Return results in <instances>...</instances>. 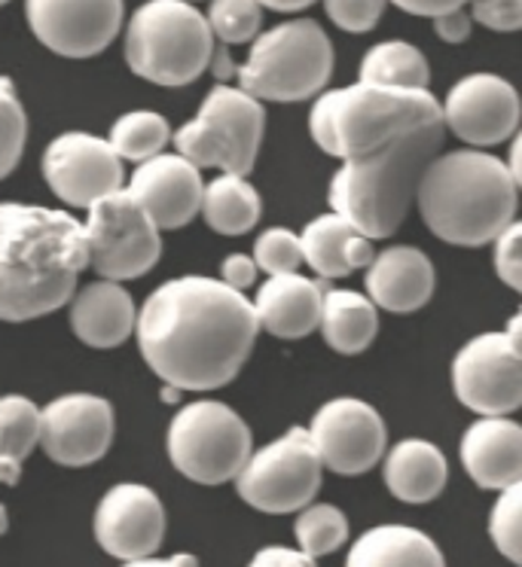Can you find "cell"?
Returning a JSON list of instances; mask_svg holds the SVG:
<instances>
[{
    "label": "cell",
    "instance_id": "cell-40",
    "mask_svg": "<svg viewBox=\"0 0 522 567\" xmlns=\"http://www.w3.org/2000/svg\"><path fill=\"white\" fill-rule=\"evenodd\" d=\"M248 567H315V558L290 546H263L260 553L250 558Z\"/></svg>",
    "mask_w": 522,
    "mask_h": 567
},
{
    "label": "cell",
    "instance_id": "cell-44",
    "mask_svg": "<svg viewBox=\"0 0 522 567\" xmlns=\"http://www.w3.org/2000/svg\"><path fill=\"white\" fill-rule=\"evenodd\" d=\"M263 10H275V13H299V10H306L311 7L315 0H257Z\"/></svg>",
    "mask_w": 522,
    "mask_h": 567
},
{
    "label": "cell",
    "instance_id": "cell-47",
    "mask_svg": "<svg viewBox=\"0 0 522 567\" xmlns=\"http://www.w3.org/2000/svg\"><path fill=\"white\" fill-rule=\"evenodd\" d=\"M7 528H10V516H7V509H3V504H0V537L7 534Z\"/></svg>",
    "mask_w": 522,
    "mask_h": 567
},
{
    "label": "cell",
    "instance_id": "cell-1",
    "mask_svg": "<svg viewBox=\"0 0 522 567\" xmlns=\"http://www.w3.org/2000/svg\"><path fill=\"white\" fill-rule=\"evenodd\" d=\"M311 141L339 159L330 208L370 241L398 233L447 125L428 89L355 83L321 92L309 113Z\"/></svg>",
    "mask_w": 522,
    "mask_h": 567
},
{
    "label": "cell",
    "instance_id": "cell-7",
    "mask_svg": "<svg viewBox=\"0 0 522 567\" xmlns=\"http://www.w3.org/2000/svg\"><path fill=\"white\" fill-rule=\"evenodd\" d=\"M266 111L257 99L238 86H214L202 101L196 120L172 135L177 156L190 159L196 168H217L221 174L248 177L257 165Z\"/></svg>",
    "mask_w": 522,
    "mask_h": 567
},
{
    "label": "cell",
    "instance_id": "cell-28",
    "mask_svg": "<svg viewBox=\"0 0 522 567\" xmlns=\"http://www.w3.org/2000/svg\"><path fill=\"white\" fill-rule=\"evenodd\" d=\"M40 409L22 394L0 396V485H16L38 449Z\"/></svg>",
    "mask_w": 522,
    "mask_h": 567
},
{
    "label": "cell",
    "instance_id": "cell-24",
    "mask_svg": "<svg viewBox=\"0 0 522 567\" xmlns=\"http://www.w3.org/2000/svg\"><path fill=\"white\" fill-rule=\"evenodd\" d=\"M346 567H447V558L424 530L376 525L351 543Z\"/></svg>",
    "mask_w": 522,
    "mask_h": 567
},
{
    "label": "cell",
    "instance_id": "cell-4",
    "mask_svg": "<svg viewBox=\"0 0 522 567\" xmlns=\"http://www.w3.org/2000/svg\"><path fill=\"white\" fill-rule=\"evenodd\" d=\"M520 184L508 162L483 150L437 153L416 186L424 226L449 245L480 247L516 220Z\"/></svg>",
    "mask_w": 522,
    "mask_h": 567
},
{
    "label": "cell",
    "instance_id": "cell-33",
    "mask_svg": "<svg viewBox=\"0 0 522 567\" xmlns=\"http://www.w3.org/2000/svg\"><path fill=\"white\" fill-rule=\"evenodd\" d=\"M28 116L22 101L16 95L13 80L0 76V181L10 177L22 153H25Z\"/></svg>",
    "mask_w": 522,
    "mask_h": 567
},
{
    "label": "cell",
    "instance_id": "cell-17",
    "mask_svg": "<svg viewBox=\"0 0 522 567\" xmlns=\"http://www.w3.org/2000/svg\"><path fill=\"white\" fill-rule=\"evenodd\" d=\"M92 528L99 546L111 558L137 561L156 555L165 537V509L160 494L137 482L113 485L99 501Z\"/></svg>",
    "mask_w": 522,
    "mask_h": 567
},
{
    "label": "cell",
    "instance_id": "cell-42",
    "mask_svg": "<svg viewBox=\"0 0 522 567\" xmlns=\"http://www.w3.org/2000/svg\"><path fill=\"white\" fill-rule=\"evenodd\" d=\"M388 3L400 7L403 13L428 16V19L452 13V10H464V7H468V0H388Z\"/></svg>",
    "mask_w": 522,
    "mask_h": 567
},
{
    "label": "cell",
    "instance_id": "cell-23",
    "mask_svg": "<svg viewBox=\"0 0 522 567\" xmlns=\"http://www.w3.org/2000/svg\"><path fill=\"white\" fill-rule=\"evenodd\" d=\"M299 245L303 262H309L318 278H346L373 259V241L334 210L315 217L299 235Z\"/></svg>",
    "mask_w": 522,
    "mask_h": 567
},
{
    "label": "cell",
    "instance_id": "cell-19",
    "mask_svg": "<svg viewBox=\"0 0 522 567\" xmlns=\"http://www.w3.org/2000/svg\"><path fill=\"white\" fill-rule=\"evenodd\" d=\"M434 262L419 247L410 245L373 254L364 275L367 299L376 309H386L391 315H412L424 309L428 299L434 297Z\"/></svg>",
    "mask_w": 522,
    "mask_h": 567
},
{
    "label": "cell",
    "instance_id": "cell-34",
    "mask_svg": "<svg viewBox=\"0 0 522 567\" xmlns=\"http://www.w3.org/2000/svg\"><path fill=\"white\" fill-rule=\"evenodd\" d=\"M489 537L510 565H522V482L498 492L489 513Z\"/></svg>",
    "mask_w": 522,
    "mask_h": 567
},
{
    "label": "cell",
    "instance_id": "cell-43",
    "mask_svg": "<svg viewBox=\"0 0 522 567\" xmlns=\"http://www.w3.org/2000/svg\"><path fill=\"white\" fill-rule=\"evenodd\" d=\"M120 567H199V561L187 553H177L172 558H156V555H150V558H137V561H123Z\"/></svg>",
    "mask_w": 522,
    "mask_h": 567
},
{
    "label": "cell",
    "instance_id": "cell-11",
    "mask_svg": "<svg viewBox=\"0 0 522 567\" xmlns=\"http://www.w3.org/2000/svg\"><path fill=\"white\" fill-rule=\"evenodd\" d=\"M522 318L516 315L508 330L473 336L452 360V388L461 406L489 415H510L522 406Z\"/></svg>",
    "mask_w": 522,
    "mask_h": 567
},
{
    "label": "cell",
    "instance_id": "cell-32",
    "mask_svg": "<svg viewBox=\"0 0 522 567\" xmlns=\"http://www.w3.org/2000/svg\"><path fill=\"white\" fill-rule=\"evenodd\" d=\"M205 22L221 43L238 47L260 34L263 7L257 0H212Z\"/></svg>",
    "mask_w": 522,
    "mask_h": 567
},
{
    "label": "cell",
    "instance_id": "cell-21",
    "mask_svg": "<svg viewBox=\"0 0 522 567\" xmlns=\"http://www.w3.org/2000/svg\"><path fill=\"white\" fill-rule=\"evenodd\" d=\"M321 299V281H311L306 275L294 271V275H275L269 281H263L250 306H254L260 330L278 339H306L318 330Z\"/></svg>",
    "mask_w": 522,
    "mask_h": 567
},
{
    "label": "cell",
    "instance_id": "cell-15",
    "mask_svg": "<svg viewBox=\"0 0 522 567\" xmlns=\"http://www.w3.org/2000/svg\"><path fill=\"white\" fill-rule=\"evenodd\" d=\"M116 415L99 394H62L40 409L38 445L62 467H89L111 452Z\"/></svg>",
    "mask_w": 522,
    "mask_h": 567
},
{
    "label": "cell",
    "instance_id": "cell-39",
    "mask_svg": "<svg viewBox=\"0 0 522 567\" xmlns=\"http://www.w3.org/2000/svg\"><path fill=\"white\" fill-rule=\"evenodd\" d=\"M257 266H254V259L248 254H233V257L224 259V266H221V281L229 287V290H236V293H245L248 287H254L257 281Z\"/></svg>",
    "mask_w": 522,
    "mask_h": 567
},
{
    "label": "cell",
    "instance_id": "cell-20",
    "mask_svg": "<svg viewBox=\"0 0 522 567\" xmlns=\"http://www.w3.org/2000/svg\"><path fill=\"white\" fill-rule=\"evenodd\" d=\"M461 464L480 488L504 492L522 482V427L510 415L473 421L461 436Z\"/></svg>",
    "mask_w": 522,
    "mask_h": 567
},
{
    "label": "cell",
    "instance_id": "cell-10",
    "mask_svg": "<svg viewBox=\"0 0 522 567\" xmlns=\"http://www.w3.org/2000/svg\"><path fill=\"white\" fill-rule=\"evenodd\" d=\"M86 210V257L101 281H135L160 262L162 229L125 189L99 198Z\"/></svg>",
    "mask_w": 522,
    "mask_h": 567
},
{
    "label": "cell",
    "instance_id": "cell-16",
    "mask_svg": "<svg viewBox=\"0 0 522 567\" xmlns=\"http://www.w3.org/2000/svg\"><path fill=\"white\" fill-rule=\"evenodd\" d=\"M440 111L449 132L473 150L504 144L520 128V95L498 74L461 76Z\"/></svg>",
    "mask_w": 522,
    "mask_h": 567
},
{
    "label": "cell",
    "instance_id": "cell-12",
    "mask_svg": "<svg viewBox=\"0 0 522 567\" xmlns=\"http://www.w3.org/2000/svg\"><path fill=\"white\" fill-rule=\"evenodd\" d=\"M324 470L336 476H361L386 455L388 431L382 415L358 396L327 400L306 427Z\"/></svg>",
    "mask_w": 522,
    "mask_h": 567
},
{
    "label": "cell",
    "instance_id": "cell-37",
    "mask_svg": "<svg viewBox=\"0 0 522 567\" xmlns=\"http://www.w3.org/2000/svg\"><path fill=\"white\" fill-rule=\"evenodd\" d=\"M495 271L501 281L508 284L510 290H522V223L513 220L504 229V233L498 235L495 241Z\"/></svg>",
    "mask_w": 522,
    "mask_h": 567
},
{
    "label": "cell",
    "instance_id": "cell-8",
    "mask_svg": "<svg viewBox=\"0 0 522 567\" xmlns=\"http://www.w3.org/2000/svg\"><path fill=\"white\" fill-rule=\"evenodd\" d=\"M165 445L174 470L199 485L233 482L254 452L245 419L221 400H196L177 409Z\"/></svg>",
    "mask_w": 522,
    "mask_h": 567
},
{
    "label": "cell",
    "instance_id": "cell-27",
    "mask_svg": "<svg viewBox=\"0 0 522 567\" xmlns=\"http://www.w3.org/2000/svg\"><path fill=\"white\" fill-rule=\"evenodd\" d=\"M199 214L217 235H245L260 223V193L248 177L221 174L202 193Z\"/></svg>",
    "mask_w": 522,
    "mask_h": 567
},
{
    "label": "cell",
    "instance_id": "cell-36",
    "mask_svg": "<svg viewBox=\"0 0 522 567\" xmlns=\"http://www.w3.org/2000/svg\"><path fill=\"white\" fill-rule=\"evenodd\" d=\"M388 0H324V10L336 28L348 34H367L379 25Z\"/></svg>",
    "mask_w": 522,
    "mask_h": 567
},
{
    "label": "cell",
    "instance_id": "cell-35",
    "mask_svg": "<svg viewBox=\"0 0 522 567\" xmlns=\"http://www.w3.org/2000/svg\"><path fill=\"white\" fill-rule=\"evenodd\" d=\"M254 266L257 271H266L269 278L275 275H294L303 266V245L299 235L287 226H273L260 233V238L254 241Z\"/></svg>",
    "mask_w": 522,
    "mask_h": 567
},
{
    "label": "cell",
    "instance_id": "cell-46",
    "mask_svg": "<svg viewBox=\"0 0 522 567\" xmlns=\"http://www.w3.org/2000/svg\"><path fill=\"white\" fill-rule=\"evenodd\" d=\"M181 394H184V391H177V388H172V384H165V388H162L165 403H181Z\"/></svg>",
    "mask_w": 522,
    "mask_h": 567
},
{
    "label": "cell",
    "instance_id": "cell-48",
    "mask_svg": "<svg viewBox=\"0 0 522 567\" xmlns=\"http://www.w3.org/2000/svg\"><path fill=\"white\" fill-rule=\"evenodd\" d=\"M3 3H10V0H0V7H3Z\"/></svg>",
    "mask_w": 522,
    "mask_h": 567
},
{
    "label": "cell",
    "instance_id": "cell-31",
    "mask_svg": "<svg viewBox=\"0 0 522 567\" xmlns=\"http://www.w3.org/2000/svg\"><path fill=\"white\" fill-rule=\"evenodd\" d=\"M294 534H297L299 553H306L309 558H321V555H330L339 546H346L348 518L334 504H309L297 513Z\"/></svg>",
    "mask_w": 522,
    "mask_h": 567
},
{
    "label": "cell",
    "instance_id": "cell-14",
    "mask_svg": "<svg viewBox=\"0 0 522 567\" xmlns=\"http://www.w3.org/2000/svg\"><path fill=\"white\" fill-rule=\"evenodd\" d=\"M28 28L64 59H92L123 28V0H25Z\"/></svg>",
    "mask_w": 522,
    "mask_h": 567
},
{
    "label": "cell",
    "instance_id": "cell-38",
    "mask_svg": "<svg viewBox=\"0 0 522 567\" xmlns=\"http://www.w3.org/2000/svg\"><path fill=\"white\" fill-rule=\"evenodd\" d=\"M471 22H480L489 31H520L522 28V0H468Z\"/></svg>",
    "mask_w": 522,
    "mask_h": 567
},
{
    "label": "cell",
    "instance_id": "cell-18",
    "mask_svg": "<svg viewBox=\"0 0 522 567\" xmlns=\"http://www.w3.org/2000/svg\"><path fill=\"white\" fill-rule=\"evenodd\" d=\"M123 189L147 210L160 229H181L199 214L205 184L193 162L177 153H160L141 162Z\"/></svg>",
    "mask_w": 522,
    "mask_h": 567
},
{
    "label": "cell",
    "instance_id": "cell-26",
    "mask_svg": "<svg viewBox=\"0 0 522 567\" xmlns=\"http://www.w3.org/2000/svg\"><path fill=\"white\" fill-rule=\"evenodd\" d=\"M318 330L336 354H361L379 333V309L355 290H324Z\"/></svg>",
    "mask_w": 522,
    "mask_h": 567
},
{
    "label": "cell",
    "instance_id": "cell-22",
    "mask_svg": "<svg viewBox=\"0 0 522 567\" xmlns=\"http://www.w3.org/2000/svg\"><path fill=\"white\" fill-rule=\"evenodd\" d=\"M137 306L116 281H92L71 297V330L89 348H116L135 333Z\"/></svg>",
    "mask_w": 522,
    "mask_h": 567
},
{
    "label": "cell",
    "instance_id": "cell-5",
    "mask_svg": "<svg viewBox=\"0 0 522 567\" xmlns=\"http://www.w3.org/2000/svg\"><path fill=\"white\" fill-rule=\"evenodd\" d=\"M212 55V28L187 0H147L125 28V64L156 86L196 83L208 71Z\"/></svg>",
    "mask_w": 522,
    "mask_h": 567
},
{
    "label": "cell",
    "instance_id": "cell-3",
    "mask_svg": "<svg viewBox=\"0 0 522 567\" xmlns=\"http://www.w3.org/2000/svg\"><path fill=\"white\" fill-rule=\"evenodd\" d=\"M89 266L74 214L0 202V321L25 323L71 302Z\"/></svg>",
    "mask_w": 522,
    "mask_h": 567
},
{
    "label": "cell",
    "instance_id": "cell-29",
    "mask_svg": "<svg viewBox=\"0 0 522 567\" xmlns=\"http://www.w3.org/2000/svg\"><path fill=\"white\" fill-rule=\"evenodd\" d=\"M370 86L388 89H428L431 68L422 50H416L407 40H386L367 50L361 62V80Z\"/></svg>",
    "mask_w": 522,
    "mask_h": 567
},
{
    "label": "cell",
    "instance_id": "cell-45",
    "mask_svg": "<svg viewBox=\"0 0 522 567\" xmlns=\"http://www.w3.org/2000/svg\"><path fill=\"white\" fill-rule=\"evenodd\" d=\"M208 68H212L217 80H229V76L236 74V64H233V59H229L224 50H214L212 64H208Z\"/></svg>",
    "mask_w": 522,
    "mask_h": 567
},
{
    "label": "cell",
    "instance_id": "cell-13",
    "mask_svg": "<svg viewBox=\"0 0 522 567\" xmlns=\"http://www.w3.org/2000/svg\"><path fill=\"white\" fill-rule=\"evenodd\" d=\"M43 177L52 196L68 208H92L99 198L125 186L123 159L113 153L108 137L89 132H64L43 153Z\"/></svg>",
    "mask_w": 522,
    "mask_h": 567
},
{
    "label": "cell",
    "instance_id": "cell-6",
    "mask_svg": "<svg viewBox=\"0 0 522 567\" xmlns=\"http://www.w3.org/2000/svg\"><path fill=\"white\" fill-rule=\"evenodd\" d=\"M236 76L238 89L257 101L294 104L315 99L334 76V43L318 22L290 19L254 38Z\"/></svg>",
    "mask_w": 522,
    "mask_h": 567
},
{
    "label": "cell",
    "instance_id": "cell-41",
    "mask_svg": "<svg viewBox=\"0 0 522 567\" xmlns=\"http://www.w3.org/2000/svg\"><path fill=\"white\" fill-rule=\"evenodd\" d=\"M471 28L473 22L468 10H452V13L434 16V31L443 43H464V40L471 38Z\"/></svg>",
    "mask_w": 522,
    "mask_h": 567
},
{
    "label": "cell",
    "instance_id": "cell-30",
    "mask_svg": "<svg viewBox=\"0 0 522 567\" xmlns=\"http://www.w3.org/2000/svg\"><path fill=\"white\" fill-rule=\"evenodd\" d=\"M172 141V128H168V120L160 116L156 111H129L123 113L111 128V137L108 144L113 147V153L123 162H141L160 156L165 144Z\"/></svg>",
    "mask_w": 522,
    "mask_h": 567
},
{
    "label": "cell",
    "instance_id": "cell-49",
    "mask_svg": "<svg viewBox=\"0 0 522 567\" xmlns=\"http://www.w3.org/2000/svg\"><path fill=\"white\" fill-rule=\"evenodd\" d=\"M187 3H193V0H187Z\"/></svg>",
    "mask_w": 522,
    "mask_h": 567
},
{
    "label": "cell",
    "instance_id": "cell-2",
    "mask_svg": "<svg viewBox=\"0 0 522 567\" xmlns=\"http://www.w3.org/2000/svg\"><path fill=\"white\" fill-rule=\"evenodd\" d=\"M137 348L162 384L214 391L236 379L257 346L260 323L245 293L221 278L184 275L160 284L137 309Z\"/></svg>",
    "mask_w": 522,
    "mask_h": 567
},
{
    "label": "cell",
    "instance_id": "cell-25",
    "mask_svg": "<svg viewBox=\"0 0 522 567\" xmlns=\"http://www.w3.org/2000/svg\"><path fill=\"white\" fill-rule=\"evenodd\" d=\"M388 492L403 504H428L447 488L449 464L447 455L428 440H403L386 455Z\"/></svg>",
    "mask_w": 522,
    "mask_h": 567
},
{
    "label": "cell",
    "instance_id": "cell-9",
    "mask_svg": "<svg viewBox=\"0 0 522 567\" xmlns=\"http://www.w3.org/2000/svg\"><path fill=\"white\" fill-rule=\"evenodd\" d=\"M321 476L324 467L306 427H290L285 436L250 452L233 482L248 506L269 516H285L315 501Z\"/></svg>",
    "mask_w": 522,
    "mask_h": 567
}]
</instances>
